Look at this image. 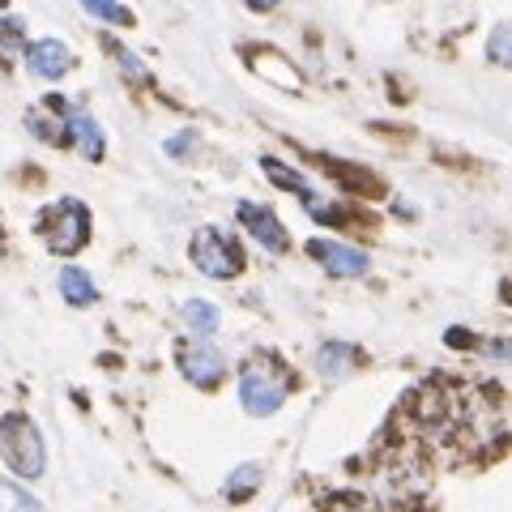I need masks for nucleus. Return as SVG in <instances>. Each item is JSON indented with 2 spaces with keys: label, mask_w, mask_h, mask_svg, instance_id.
I'll return each instance as SVG.
<instances>
[{
  "label": "nucleus",
  "mask_w": 512,
  "mask_h": 512,
  "mask_svg": "<svg viewBox=\"0 0 512 512\" xmlns=\"http://www.w3.org/2000/svg\"><path fill=\"white\" fill-rule=\"evenodd\" d=\"M244 5H248V9H256V13H269V9L278 5V0H244Z\"/></svg>",
  "instance_id": "b1692460"
},
{
  "label": "nucleus",
  "mask_w": 512,
  "mask_h": 512,
  "mask_svg": "<svg viewBox=\"0 0 512 512\" xmlns=\"http://www.w3.org/2000/svg\"><path fill=\"white\" fill-rule=\"evenodd\" d=\"M188 256L205 278L231 282L235 274H244V244H239L235 235H227L222 227H201L197 235H192Z\"/></svg>",
  "instance_id": "7ed1b4c3"
},
{
  "label": "nucleus",
  "mask_w": 512,
  "mask_h": 512,
  "mask_svg": "<svg viewBox=\"0 0 512 512\" xmlns=\"http://www.w3.org/2000/svg\"><path fill=\"white\" fill-rule=\"evenodd\" d=\"M0 252H5V235H0Z\"/></svg>",
  "instance_id": "393cba45"
},
{
  "label": "nucleus",
  "mask_w": 512,
  "mask_h": 512,
  "mask_svg": "<svg viewBox=\"0 0 512 512\" xmlns=\"http://www.w3.org/2000/svg\"><path fill=\"white\" fill-rule=\"evenodd\" d=\"M184 325L197 333V338H214L218 325H222V312L214 308V303H205V299H188L184 303Z\"/></svg>",
  "instance_id": "4468645a"
},
{
  "label": "nucleus",
  "mask_w": 512,
  "mask_h": 512,
  "mask_svg": "<svg viewBox=\"0 0 512 512\" xmlns=\"http://www.w3.org/2000/svg\"><path fill=\"white\" fill-rule=\"evenodd\" d=\"M286 393H291V380H286L282 367L269 363V359L248 363L244 376H239V402H244V410L252 419H269L274 410H282Z\"/></svg>",
  "instance_id": "20e7f679"
},
{
  "label": "nucleus",
  "mask_w": 512,
  "mask_h": 512,
  "mask_svg": "<svg viewBox=\"0 0 512 512\" xmlns=\"http://www.w3.org/2000/svg\"><path fill=\"white\" fill-rule=\"evenodd\" d=\"M261 171H265V180L274 184V188H286V192H295V197H303V205H312V201H316L312 184L303 180L299 171H291L286 163H278V158H261Z\"/></svg>",
  "instance_id": "f8f14e48"
},
{
  "label": "nucleus",
  "mask_w": 512,
  "mask_h": 512,
  "mask_svg": "<svg viewBox=\"0 0 512 512\" xmlns=\"http://www.w3.org/2000/svg\"><path fill=\"white\" fill-rule=\"evenodd\" d=\"M325 512H376V504L363 500V495H329Z\"/></svg>",
  "instance_id": "a211bd4d"
},
{
  "label": "nucleus",
  "mask_w": 512,
  "mask_h": 512,
  "mask_svg": "<svg viewBox=\"0 0 512 512\" xmlns=\"http://www.w3.org/2000/svg\"><path fill=\"white\" fill-rule=\"evenodd\" d=\"M82 5H86V13H94V18L107 26H133V13H128L120 0H82Z\"/></svg>",
  "instance_id": "dca6fc26"
},
{
  "label": "nucleus",
  "mask_w": 512,
  "mask_h": 512,
  "mask_svg": "<svg viewBox=\"0 0 512 512\" xmlns=\"http://www.w3.org/2000/svg\"><path fill=\"white\" fill-rule=\"evenodd\" d=\"M22 26H26L22 18H0V47H9V52H13V47H22L26 43Z\"/></svg>",
  "instance_id": "6ab92c4d"
},
{
  "label": "nucleus",
  "mask_w": 512,
  "mask_h": 512,
  "mask_svg": "<svg viewBox=\"0 0 512 512\" xmlns=\"http://www.w3.org/2000/svg\"><path fill=\"white\" fill-rule=\"evenodd\" d=\"M26 64H30V73L47 77V82H56V77H64V73L73 69L77 56L60 39H39V43L26 47Z\"/></svg>",
  "instance_id": "6e6552de"
},
{
  "label": "nucleus",
  "mask_w": 512,
  "mask_h": 512,
  "mask_svg": "<svg viewBox=\"0 0 512 512\" xmlns=\"http://www.w3.org/2000/svg\"><path fill=\"white\" fill-rule=\"evenodd\" d=\"M308 256L316 265H325V274H333V278H363L367 269H372L367 252L333 244V239H308Z\"/></svg>",
  "instance_id": "0eeeda50"
},
{
  "label": "nucleus",
  "mask_w": 512,
  "mask_h": 512,
  "mask_svg": "<svg viewBox=\"0 0 512 512\" xmlns=\"http://www.w3.org/2000/svg\"><path fill=\"white\" fill-rule=\"evenodd\" d=\"M235 218L244 222V231L261 244L265 252H286L291 248V235H286V227H282V218L269 210V205H256V201H239L235 205Z\"/></svg>",
  "instance_id": "423d86ee"
},
{
  "label": "nucleus",
  "mask_w": 512,
  "mask_h": 512,
  "mask_svg": "<svg viewBox=\"0 0 512 512\" xmlns=\"http://www.w3.org/2000/svg\"><path fill=\"white\" fill-rule=\"evenodd\" d=\"M491 60L495 64H508V26H495V35H491Z\"/></svg>",
  "instance_id": "412c9836"
},
{
  "label": "nucleus",
  "mask_w": 512,
  "mask_h": 512,
  "mask_svg": "<svg viewBox=\"0 0 512 512\" xmlns=\"http://www.w3.org/2000/svg\"><path fill=\"white\" fill-rule=\"evenodd\" d=\"M0 512H39V504L30 491L9 483V478H0Z\"/></svg>",
  "instance_id": "2eb2a0df"
},
{
  "label": "nucleus",
  "mask_w": 512,
  "mask_h": 512,
  "mask_svg": "<svg viewBox=\"0 0 512 512\" xmlns=\"http://www.w3.org/2000/svg\"><path fill=\"white\" fill-rule=\"evenodd\" d=\"M180 372L188 384H197V389H214V384L227 376V359L218 355V346L210 338H188L180 342Z\"/></svg>",
  "instance_id": "39448f33"
},
{
  "label": "nucleus",
  "mask_w": 512,
  "mask_h": 512,
  "mask_svg": "<svg viewBox=\"0 0 512 512\" xmlns=\"http://www.w3.org/2000/svg\"><path fill=\"white\" fill-rule=\"evenodd\" d=\"M35 231L43 235V244L56 256H73V252H82L90 239V210L77 197H60L39 210Z\"/></svg>",
  "instance_id": "f03ea898"
},
{
  "label": "nucleus",
  "mask_w": 512,
  "mask_h": 512,
  "mask_svg": "<svg viewBox=\"0 0 512 512\" xmlns=\"http://www.w3.org/2000/svg\"><path fill=\"white\" fill-rule=\"evenodd\" d=\"M60 295L69 299L73 308H90V303L99 299L90 274H86V269H77V265H64V269H60Z\"/></svg>",
  "instance_id": "ddd939ff"
},
{
  "label": "nucleus",
  "mask_w": 512,
  "mask_h": 512,
  "mask_svg": "<svg viewBox=\"0 0 512 512\" xmlns=\"http://www.w3.org/2000/svg\"><path fill=\"white\" fill-rule=\"evenodd\" d=\"M316 163L325 167L346 192H380V180H376V175H372V171H363V167H355V163H338V158H316Z\"/></svg>",
  "instance_id": "9b49d317"
},
{
  "label": "nucleus",
  "mask_w": 512,
  "mask_h": 512,
  "mask_svg": "<svg viewBox=\"0 0 512 512\" xmlns=\"http://www.w3.org/2000/svg\"><path fill=\"white\" fill-rule=\"evenodd\" d=\"M448 346H474V338L466 329H448Z\"/></svg>",
  "instance_id": "5701e85b"
},
{
  "label": "nucleus",
  "mask_w": 512,
  "mask_h": 512,
  "mask_svg": "<svg viewBox=\"0 0 512 512\" xmlns=\"http://www.w3.org/2000/svg\"><path fill=\"white\" fill-rule=\"evenodd\" d=\"M111 52H116V56H120V64H124V69H128V73H137V77H141V82H146V69H141V60H137L133 52H124V47H120V43H111Z\"/></svg>",
  "instance_id": "4be33fe9"
},
{
  "label": "nucleus",
  "mask_w": 512,
  "mask_h": 512,
  "mask_svg": "<svg viewBox=\"0 0 512 512\" xmlns=\"http://www.w3.org/2000/svg\"><path fill=\"white\" fill-rule=\"evenodd\" d=\"M355 363H359V350L350 346V342H325L316 350V372L325 376V380H342L355 372Z\"/></svg>",
  "instance_id": "1a4fd4ad"
},
{
  "label": "nucleus",
  "mask_w": 512,
  "mask_h": 512,
  "mask_svg": "<svg viewBox=\"0 0 512 512\" xmlns=\"http://www.w3.org/2000/svg\"><path fill=\"white\" fill-rule=\"evenodd\" d=\"M0 457L18 478H39L47 466V448H43V431L39 423L22 410H9L0 419Z\"/></svg>",
  "instance_id": "f257e3e1"
},
{
  "label": "nucleus",
  "mask_w": 512,
  "mask_h": 512,
  "mask_svg": "<svg viewBox=\"0 0 512 512\" xmlns=\"http://www.w3.org/2000/svg\"><path fill=\"white\" fill-rule=\"evenodd\" d=\"M64 133H69V146L82 150L90 163H99V158H103V128L94 124L90 116H73V111H69V120H64Z\"/></svg>",
  "instance_id": "9d476101"
},
{
  "label": "nucleus",
  "mask_w": 512,
  "mask_h": 512,
  "mask_svg": "<svg viewBox=\"0 0 512 512\" xmlns=\"http://www.w3.org/2000/svg\"><path fill=\"white\" fill-rule=\"evenodd\" d=\"M0 5H5V0H0Z\"/></svg>",
  "instance_id": "a878e982"
},
{
  "label": "nucleus",
  "mask_w": 512,
  "mask_h": 512,
  "mask_svg": "<svg viewBox=\"0 0 512 512\" xmlns=\"http://www.w3.org/2000/svg\"><path fill=\"white\" fill-rule=\"evenodd\" d=\"M192 146H197V128H184V133H180V137H171L163 150H167L171 158H184V154H188Z\"/></svg>",
  "instance_id": "aec40b11"
},
{
  "label": "nucleus",
  "mask_w": 512,
  "mask_h": 512,
  "mask_svg": "<svg viewBox=\"0 0 512 512\" xmlns=\"http://www.w3.org/2000/svg\"><path fill=\"white\" fill-rule=\"evenodd\" d=\"M256 487H261V466H239L227 478V500H248Z\"/></svg>",
  "instance_id": "f3484780"
}]
</instances>
